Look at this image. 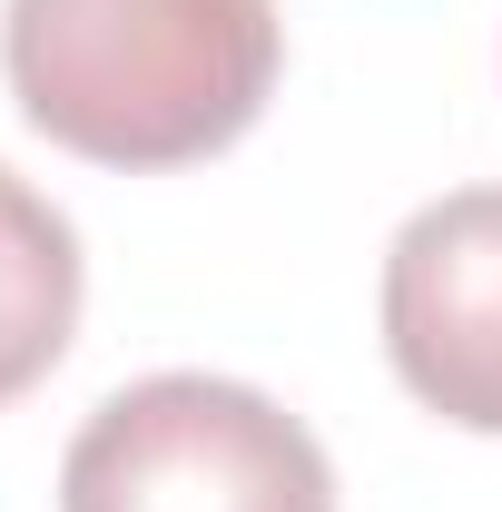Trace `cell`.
Segmentation results:
<instances>
[{"label":"cell","instance_id":"6da1fadb","mask_svg":"<svg viewBox=\"0 0 502 512\" xmlns=\"http://www.w3.org/2000/svg\"><path fill=\"white\" fill-rule=\"evenodd\" d=\"M0 69L20 119L89 168H197L276 99V0H10Z\"/></svg>","mask_w":502,"mask_h":512},{"label":"cell","instance_id":"7a4b0ae2","mask_svg":"<svg viewBox=\"0 0 502 512\" xmlns=\"http://www.w3.org/2000/svg\"><path fill=\"white\" fill-rule=\"evenodd\" d=\"M60 512H335V463L237 375H148L69 434Z\"/></svg>","mask_w":502,"mask_h":512},{"label":"cell","instance_id":"3957f363","mask_svg":"<svg viewBox=\"0 0 502 512\" xmlns=\"http://www.w3.org/2000/svg\"><path fill=\"white\" fill-rule=\"evenodd\" d=\"M375 306L404 394L463 434H502V188L414 207L384 247Z\"/></svg>","mask_w":502,"mask_h":512},{"label":"cell","instance_id":"277c9868","mask_svg":"<svg viewBox=\"0 0 502 512\" xmlns=\"http://www.w3.org/2000/svg\"><path fill=\"white\" fill-rule=\"evenodd\" d=\"M79 296H89V256L50 197L20 168H0V404H20L79 335Z\"/></svg>","mask_w":502,"mask_h":512}]
</instances>
